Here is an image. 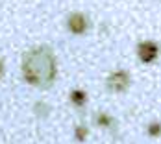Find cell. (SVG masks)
<instances>
[{"label": "cell", "mask_w": 161, "mask_h": 144, "mask_svg": "<svg viewBox=\"0 0 161 144\" xmlns=\"http://www.w3.org/2000/svg\"><path fill=\"white\" fill-rule=\"evenodd\" d=\"M22 74L24 80L39 89H48L58 76L56 56L48 46H37L22 56Z\"/></svg>", "instance_id": "1"}, {"label": "cell", "mask_w": 161, "mask_h": 144, "mask_svg": "<svg viewBox=\"0 0 161 144\" xmlns=\"http://www.w3.org/2000/svg\"><path fill=\"white\" fill-rule=\"evenodd\" d=\"M148 135H150V137H158V135H159V124H158V122H154V124L148 128Z\"/></svg>", "instance_id": "8"}, {"label": "cell", "mask_w": 161, "mask_h": 144, "mask_svg": "<svg viewBox=\"0 0 161 144\" xmlns=\"http://www.w3.org/2000/svg\"><path fill=\"white\" fill-rule=\"evenodd\" d=\"M97 124H98V126L108 128V126H113V118H111V116H108L106 113H98V115H97Z\"/></svg>", "instance_id": "6"}, {"label": "cell", "mask_w": 161, "mask_h": 144, "mask_svg": "<svg viewBox=\"0 0 161 144\" xmlns=\"http://www.w3.org/2000/svg\"><path fill=\"white\" fill-rule=\"evenodd\" d=\"M67 28L70 33H76V35H81V33L87 32L89 28V20L83 13H70L69 19H67Z\"/></svg>", "instance_id": "3"}, {"label": "cell", "mask_w": 161, "mask_h": 144, "mask_svg": "<svg viewBox=\"0 0 161 144\" xmlns=\"http://www.w3.org/2000/svg\"><path fill=\"white\" fill-rule=\"evenodd\" d=\"M74 135H76V139L81 142V141H85V139H87L89 129H87V126H76V129H74Z\"/></svg>", "instance_id": "7"}, {"label": "cell", "mask_w": 161, "mask_h": 144, "mask_svg": "<svg viewBox=\"0 0 161 144\" xmlns=\"http://www.w3.org/2000/svg\"><path fill=\"white\" fill-rule=\"evenodd\" d=\"M130 85V74L126 70H117L108 78V89L111 93H124Z\"/></svg>", "instance_id": "2"}, {"label": "cell", "mask_w": 161, "mask_h": 144, "mask_svg": "<svg viewBox=\"0 0 161 144\" xmlns=\"http://www.w3.org/2000/svg\"><path fill=\"white\" fill-rule=\"evenodd\" d=\"M70 102H72L76 107H81V105L87 102V94H85L81 89H74V91L70 93Z\"/></svg>", "instance_id": "5"}, {"label": "cell", "mask_w": 161, "mask_h": 144, "mask_svg": "<svg viewBox=\"0 0 161 144\" xmlns=\"http://www.w3.org/2000/svg\"><path fill=\"white\" fill-rule=\"evenodd\" d=\"M2 74H4V61L0 59V78H2Z\"/></svg>", "instance_id": "9"}, {"label": "cell", "mask_w": 161, "mask_h": 144, "mask_svg": "<svg viewBox=\"0 0 161 144\" xmlns=\"http://www.w3.org/2000/svg\"><path fill=\"white\" fill-rule=\"evenodd\" d=\"M137 56L143 63H152L158 57V45L154 41H145L137 48Z\"/></svg>", "instance_id": "4"}]
</instances>
